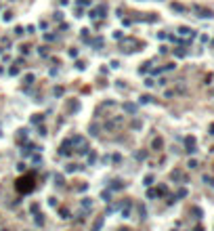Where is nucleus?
I'll return each mask as SVG.
<instances>
[{"label": "nucleus", "mask_w": 214, "mask_h": 231, "mask_svg": "<svg viewBox=\"0 0 214 231\" xmlns=\"http://www.w3.org/2000/svg\"><path fill=\"white\" fill-rule=\"evenodd\" d=\"M17 191H21V193H28V191H32L34 189V179L32 176H21L19 181H17Z\"/></svg>", "instance_id": "f257e3e1"}, {"label": "nucleus", "mask_w": 214, "mask_h": 231, "mask_svg": "<svg viewBox=\"0 0 214 231\" xmlns=\"http://www.w3.org/2000/svg\"><path fill=\"white\" fill-rule=\"evenodd\" d=\"M105 15H107V6H105V4H99V6H97L95 11L90 13V17H93V19H99V17L103 19Z\"/></svg>", "instance_id": "f03ea898"}, {"label": "nucleus", "mask_w": 214, "mask_h": 231, "mask_svg": "<svg viewBox=\"0 0 214 231\" xmlns=\"http://www.w3.org/2000/svg\"><path fill=\"white\" fill-rule=\"evenodd\" d=\"M185 145H187V151H189V154L195 151V139H193V137H187V139H185Z\"/></svg>", "instance_id": "7ed1b4c3"}, {"label": "nucleus", "mask_w": 214, "mask_h": 231, "mask_svg": "<svg viewBox=\"0 0 214 231\" xmlns=\"http://www.w3.org/2000/svg\"><path fill=\"white\" fill-rule=\"evenodd\" d=\"M69 145H71V141H63V143H61L59 154H61V156H69V154H71V151H69Z\"/></svg>", "instance_id": "20e7f679"}, {"label": "nucleus", "mask_w": 214, "mask_h": 231, "mask_svg": "<svg viewBox=\"0 0 214 231\" xmlns=\"http://www.w3.org/2000/svg\"><path fill=\"white\" fill-rule=\"evenodd\" d=\"M78 107H80V103H78L76 99H69V101H67V109H69V111H78Z\"/></svg>", "instance_id": "39448f33"}, {"label": "nucleus", "mask_w": 214, "mask_h": 231, "mask_svg": "<svg viewBox=\"0 0 214 231\" xmlns=\"http://www.w3.org/2000/svg\"><path fill=\"white\" fill-rule=\"evenodd\" d=\"M124 109H126L128 113H135L137 111V105L135 103H124Z\"/></svg>", "instance_id": "423d86ee"}, {"label": "nucleus", "mask_w": 214, "mask_h": 231, "mask_svg": "<svg viewBox=\"0 0 214 231\" xmlns=\"http://www.w3.org/2000/svg\"><path fill=\"white\" fill-rule=\"evenodd\" d=\"M101 227H103V219L99 216V219H97V221H95V225H93V229H90V231H99Z\"/></svg>", "instance_id": "0eeeda50"}, {"label": "nucleus", "mask_w": 214, "mask_h": 231, "mask_svg": "<svg viewBox=\"0 0 214 231\" xmlns=\"http://www.w3.org/2000/svg\"><path fill=\"white\" fill-rule=\"evenodd\" d=\"M178 34H181V36H193V32H191L189 28H181V30H178Z\"/></svg>", "instance_id": "6e6552de"}, {"label": "nucleus", "mask_w": 214, "mask_h": 231, "mask_svg": "<svg viewBox=\"0 0 214 231\" xmlns=\"http://www.w3.org/2000/svg\"><path fill=\"white\" fill-rule=\"evenodd\" d=\"M200 17H212V11H206V8H197Z\"/></svg>", "instance_id": "1a4fd4ad"}, {"label": "nucleus", "mask_w": 214, "mask_h": 231, "mask_svg": "<svg viewBox=\"0 0 214 231\" xmlns=\"http://www.w3.org/2000/svg\"><path fill=\"white\" fill-rule=\"evenodd\" d=\"M82 204H84V208H86V210H90V206H93V200H90V198H84V200H82Z\"/></svg>", "instance_id": "9d476101"}, {"label": "nucleus", "mask_w": 214, "mask_h": 231, "mask_svg": "<svg viewBox=\"0 0 214 231\" xmlns=\"http://www.w3.org/2000/svg\"><path fill=\"white\" fill-rule=\"evenodd\" d=\"M59 214H61V219H69V216H71L67 208H61V210H59Z\"/></svg>", "instance_id": "9b49d317"}, {"label": "nucleus", "mask_w": 214, "mask_h": 231, "mask_svg": "<svg viewBox=\"0 0 214 231\" xmlns=\"http://www.w3.org/2000/svg\"><path fill=\"white\" fill-rule=\"evenodd\" d=\"M153 101V97H149V95H143L141 97V103H151Z\"/></svg>", "instance_id": "f8f14e48"}, {"label": "nucleus", "mask_w": 214, "mask_h": 231, "mask_svg": "<svg viewBox=\"0 0 214 231\" xmlns=\"http://www.w3.org/2000/svg\"><path fill=\"white\" fill-rule=\"evenodd\" d=\"M8 74H11V76H17V74H19V67H17V65H13L11 69H8Z\"/></svg>", "instance_id": "ddd939ff"}, {"label": "nucleus", "mask_w": 214, "mask_h": 231, "mask_svg": "<svg viewBox=\"0 0 214 231\" xmlns=\"http://www.w3.org/2000/svg\"><path fill=\"white\" fill-rule=\"evenodd\" d=\"M23 82H25V84H32V82H34V76H32V74H28V76L23 78Z\"/></svg>", "instance_id": "4468645a"}, {"label": "nucleus", "mask_w": 214, "mask_h": 231, "mask_svg": "<svg viewBox=\"0 0 214 231\" xmlns=\"http://www.w3.org/2000/svg\"><path fill=\"white\" fill-rule=\"evenodd\" d=\"M32 122H34V124H40V122H42V116H40V113H36L34 118H32Z\"/></svg>", "instance_id": "2eb2a0df"}, {"label": "nucleus", "mask_w": 214, "mask_h": 231, "mask_svg": "<svg viewBox=\"0 0 214 231\" xmlns=\"http://www.w3.org/2000/svg\"><path fill=\"white\" fill-rule=\"evenodd\" d=\"M65 170H67V172H76V170H78V166H76V164H69Z\"/></svg>", "instance_id": "dca6fc26"}, {"label": "nucleus", "mask_w": 214, "mask_h": 231, "mask_svg": "<svg viewBox=\"0 0 214 231\" xmlns=\"http://www.w3.org/2000/svg\"><path fill=\"white\" fill-rule=\"evenodd\" d=\"M159 147H162V139H155L153 141V149H159Z\"/></svg>", "instance_id": "f3484780"}, {"label": "nucleus", "mask_w": 214, "mask_h": 231, "mask_svg": "<svg viewBox=\"0 0 214 231\" xmlns=\"http://www.w3.org/2000/svg\"><path fill=\"white\" fill-rule=\"evenodd\" d=\"M151 183H153V176H151V174H147V176H145V185H147V187H149V185H151Z\"/></svg>", "instance_id": "a211bd4d"}, {"label": "nucleus", "mask_w": 214, "mask_h": 231, "mask_svg": "<svg viewBox=\"0 0 214 231\" xmlns=\"http://www.w3.org/2000/svg\"><path fill=\"white\" fill-rule=\"evenodd\" d=\"M157 193H159V191H155V189H149V191H147V198H155Z\"/></svg>", "instance_id": "6ab92c4d"}, {"label": "nucleus", "mask_w": 214, "mask_h": 231, "mask_svg": "<svg viewBox=\"0 0 214 231\" xmlns=\"http://www.w3.org/2000/svg\"><path fill=\"white\" fill-rule=\"evenodd\" d=\"M36 223H38V225H42V223H44V219H42V214H40V212L36 214Z\"/></svg>", "instance_id": "aec40b11"}, {"label": "nucleus", "mask_w": 214, "mask_h": 231, "mask_svg": "<svg viewBox=\"0 0 214 231\" xmlns=\"http://www.w3.org/2000/svg\"><path fill=\"white\" fill-rule=\"evenodd\" d=\"M78 4L80 6H88V4H90V0H78Z\"/></svg>", "instance_id": "412c9836"}, {"label": "nucleus", "mask_w": 214, "mask_h": 231, "mask_svg": "<svg viewBox=\"0 0 214 231\" xmlns=\"http://www.w3.org/2000/svg\"><path fill=\"white\" fill-rule=\"evenodd\" d=\"M55 38H57L55 34H46V36H44V40H46V42H48V40H55Z\"/></svg>", "instance_id": "4be33fe9"}, {"label": "nucleus", "mask_w": 214, "mask_h": 231, "mask_svg": "<svg viewBox=\"0 0 214 231\" xmlns=\"http://www.w3.org/2000/svg\"><path fill=\"white\" fill-rule=\"evenodd\" d=\"M55 181H57V185H63V176L57 174V176H55Z\"/></svg>", "instance_id": "5701e85b"}, {"label": "nucleus", "mask_w": 214, "mask_h": 231, "mask_svg": "<svg viewBox=\"0 0 214 231\" xmlns=\"http://www.w3.org/2000/svg\"><path fill=\"white\" fill-rule=\"evenodd\" d=\"M76 67H78V69H84V67H86V63H84V61H78Z\"/></svg>", "instance_id": "b1692460"}, {"label": "nucleus", "mask_w": 214, "mask_h": 231, "mask_svg": "<svg viewBox=\"0 0 214 231\" xmlns=\"http://www.w3.org/2000/svg\"><path fill=\"white\" fill-rule=\"evenodd\" d=\"M55 95H57V97H61V95H63V88L57 86V88H55Z\"/></svg>", "instance_id": "393cba45"}, {"label": "nucleus", "mask_w": 214, "mask_h": 231, "mask_svg": "<svg viewBox=\"0 0 214 231\" xmlns=\"http://www.w3.org/2000/svg\"><path fill=\"white\" fill-rule=\"evenodd\" d=\"M95 160H97V156H95V154L90 151V154H88V162H90V164H93V162H95Z\"/></svg>", "instance_id": "a878e982"}, {"label": "nucleus", "mask_w": 214, "mask_h": 231, "mask_svg": "<svg viewBox=\"0 0 214 231\" xmlns=\"http://www.w3.org/2000/svg\"><path fill=\"white\" fill-rule=\"evenodd\" d=\"M111 187H113V189H122V187H124V185H122V183L118 181V183H113V185H111Z\"/></svg>", "instance_id": "bb28decb"}, {"label": "nucleus", "mask_w": 214, "mask_h": 231, "mask_svg": "<svg viewBox=\"0 0 214 231\" xmlns=\"http://www.w3.org/2000/svg\"><path fill=\"white\" fill-rule=\"evenodd\" d=\"M13 19V13H4V21H11Z\"/></svg>", "instance_id": "cd10ccee"}, {"label": "nucleus", "mask_w": 214, "mask_h": 231, "mask_svg": "<svg viewBox=\"0 0 214 231\" xmlns=\"http://www.w3.org/2000/svg\"><path fill=\"white\" fill-rule=\"evenodd\" d=\"M23 34V28H15V36H21Z\"/></svg>", "instance_id": "c85d7f7f"}, {"label": "nucleus", "mask_w": 214, "mask_h": 231, "mask_svg": "<svg viewBox=\"0 0 214 231\" xmlns=\"http://www.w3.org/2000/svg\"><path fill=\"white\" fill-rule=\"evenodd\" d=\"M210 130H212V135H214V124H212V126H210Z\"/></svg>", "instance_id": "c756f323"}, {"label": "nucleus", "mask_w": 214, "mask_h": 231, "mask_svg": "<svg viewBox=\"0 0 214 231\" xmlns=\"http://www.w3.org/2000/svg\"><path fill=\"white\" fill-rule=\"evenodd\" d=\"M120 231H128V229H126V227H122V229H120Z\"/></svg>", "instance_id": "7c9ffc66"}, {"label": "nucleus", "mask_w": 214, "mask_h": 231, "mask_svg": "<svg viewBox=\"0 0 214 231\" xmlns=\"http://www.w3.org/2000/svg\"><path fill=\"white\" fill-rule=\"evenodd\" d=\"M0 74H2V67H0Z\"/></svg>", "instance_id": "2f4dec72"}]
</instances>
